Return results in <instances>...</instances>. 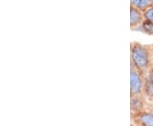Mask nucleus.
Wrapping results in <instances>:
<instances>
[{"instance_id": "f257e3e1", "label": "nucleus", "mask_w": 153, "mask_h": 126, "mask_svg": "<svg viewBox=\"0 0 153 126\" xmlns=\"http://www.w3.org/2000/svg\"><path fill=\"white\" fill-rule=\"evenodd\" d=\"M131 63L143 74L146 75L151 67V59L148 45H143L138 42L130 44Z\"/></svg>"}, {"instance_id": "f03ea898", "label": "nucleus", "mask_w": 153, "mask_h": 126, "mask_svg": "<svg viewBox=\"0 0 153 126\" xmlns=\"http://www.w3.org/2000/svg\"><path fill=\"white\" fill-rule=\"evenodd\" d=\"M145 77L139 69L131 63L130 65V96L144 95Z\"/></svg>"}, {"instance_id": "7ed1b4c3", "label": "nucleus", "mask_w": 153, "mask_h": 126, "mask_svg": "<svg viewBox=\"0 0 153 126\" xmlns=\"http://www.w3.org/2000/svg\"><path fill=\"white\" fill-rule=\"evenodd\" d=\"M131 118L134 124L140 125H152L153 126V113L146 112L145 110L136 113L131 114Z\"/></svg>"}, {"instance_id": "20e7f679", "label": "nucleus", "mask_w": 153, "mask_h": 126, "mask_svg": "<svg viewBox=\"0 0 153 126\" xmlns=\"http://www.w3.org/2000/svg\"><path fill=\"white\" fill-rule=\"evenodd\" d=\"M145 20L143 11L137 9L134 6H130V28L131 29H136L139 28L143 21Z\"/></svg>"}, {"instance_id": "39448f33", "label": "nucleus", "mask_w": 153, "mask_h": 126, "mask_svg": "<svg viewBox=\"0 0 153 126\" xmlns=\"http://www.w3.org/2000/svg\"><path fill=\"white\" fill-rule=\"evenodd\" d=\"M145 101L143 99V95H134L131 96L130 100V109L131 114H136L144 111Z\"/></svg>"}, {"instance_id": "423d86ee", "label": "nucleus", "mask_w": 153, "mask_h": 126, "mask_svg": "<svg viewBox=\"0 0 153 126\" xmlns=\"http://www.w3.org/2000/svg\"><path fill=\"white\" fill-rule=\"evenodd\" d=\"M144 95L153 101V83L151 78L146 74L145 77V85H144Z\"/></svg>"}, {"instance_id": "0eeeda50", "label": "nucleus", "mask_w": 153, "mask_h": 126, "mask_svg": "<svg viewBox=\"0 0 153 126\" xmlns=\"http://www.w3.org/2000/svg\"><path fill=\"white\" fill-rule=\"evenodd\" d=\"M131 6H134L141 11L146 10L148 7L152 5L151 0H130Z\"/></svg>"}, {"instance_id": "6e6552de", "label": "nucleus", "mask_w": 153, "mask_h": 126, "mask_svg": "<svg viewBox=\"0 0 153 126\" xmlns=\"http://www.w3.org/2000/svg\"><path fill=\"white\" fill-rule=\"evenodd\" d=\"M142 29L143 33H145L147 35L152 36L153 35V22L148 20H144L142 24L140 26Z\"/></svg>"}, {"instance_id": "1a4fd4ad", "label": "nucleus", "mask_w": 153, "mask_h": 126, "mask_svg": "<svg viewBox=\"0 0 153 126\" xmlns=\"http://www.w3.org/2000/svg\"><path fill=\"white\" fill-rule=\"evenodd\" d=\"M143 15L145 20H148L153 22V5L148 7L146 10L143 11Z\"/></svg>"}, {"instance_id": "9d476101", "label": "nucleus", "mask_w": 153, "mask_h": 126, "mask_svg": "<svg viewBox=\"0 0 153 126\" xmlns=\"http://www.w3.org/2000/svg\"><path fill=\"white\" fill-rule=\"evenodd\" d=\"M149 53H150V59H151V66H153V45L148 46Z\"/></svg>"}, {"instance_id": "9b49d317", "label": "nucleus", "mask_w": 153, "mask_h": 126, "mask_svg": "<svg viewBox=\"0 0 153 126\" xmlns=\"http://www.w3.org/2000/svg\"><path fill=\"white\" fill-rule=\"evenodd\" d=\"M147 75L148 77L151 78V80H152L153 83V66H152L150 67V69H149V71H148Z\"/></svg>"}, {"instance_id": "f8f14e48", "label": "nucleus", "mask_w": 153, "mask_h": 126, "mask_svg": "<svg viewBox=\"0 0 153 126\" xmlns=\"http://www.w3.org/2000/svg\"><path fill=\"white\" fill-rule=\"evenodd\" d=\"M151 4H152V5H153V0H151Z\"/></svg>"}]
</instances>
